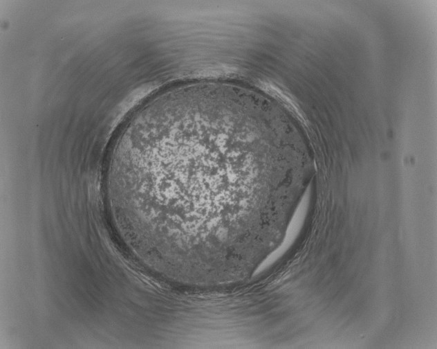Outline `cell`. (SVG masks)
<instances>
[{"label":"cell","instance_id":"obj_1","mask_svg":"<svg viewBox=\"0 0 437 349\" xmlns=\"http://www.w3.org/2000/svg\"><path fill=\"white\" fill-rule=\"evenodd\" d=\"M268 159L251 121L217 109H170L127 134L113 177L120 192L149 198L162 249L203 250L244 235L252 169Z\"/></svg>","mask_w":437,"mask_h":349}]
</instances>
